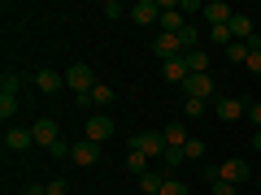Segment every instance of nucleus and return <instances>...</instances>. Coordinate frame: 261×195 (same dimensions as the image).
Wrapping results in <instances>:
<instances>
[{
    "label": "nucleus",
    "instance_id": "obj_6",
    "mask_svg": "<svg viewBox=\"0 0 261 195\" xmlns=\"http://www.w3.org/2000/svg\"><path fill=\"white\" fill-rule=\"evenodd\" d=\"M214 109H218V121H240V117H248V104H244L240 95H222V100H214Z\"/></svg>",
    "mask_w": 261,
    "mask_h": 195
},
{
    "label": "nucleus",
    "instance_id": "obj_3",
    "mask_svg": "<svg viewBox=\"0 0 261 195\" xmlns=\"http://www.w3.org/2000/svg\"><path fill=\"white\" fill-rule=\"evenodd\" d=\"M130 152H144V156H166V135L161 130H144V135H135L130 139Z\"/></svg>",
    "mask_w": 261,
    "mask_h": 195
},
{
    "label": "nucleus",
    "instance_id": "obj_10",
    "mask_svg": "<svg viewBox=\"0 0 261 195\" xmlns=\"http://www.w3.org/2000/svg\"><path fill=\"white\" fill-rule=\"evenodd\" d=\"M31 143H35L31 130H22V126H9V130H5V148H9V152H27Z\"/></svg>",
    "mask_w": 261,
    "mask_h": 195
},
{
    "label": "nucleus",
    "instance_id": "obj_9",
    "mask_svg": "<svg viewBox=\"0 0 261 195\" xmlns=\"http://www.w3.org/2000/svg\"><path fill=\"white\" fill-rule=\"evenodd\" d=\"M231 18H235V9L222 5V0H209V5H205V22H209V26H226Z\"/></svg>",
    "mask_w": 261,
    "mask_h": 195
},
{
    "label": "nucleus",
    "instance_id": "obj_7",
    "mask_svg": "<svg viewBox=\"0 0 261 195\" xmlns=\"http://www.w3.org/2000/svg\"><path fill=\"white\" fill-rule=\"evenodd\" d=\"M183 95H192V100H214V78L209 74H187Z\"/></svg>",
    "mask_w": 261,
    "mask_h": 195
},
{
    "label": "nucleus",
    "instance_id": "obj_18",
    "mask_svg": "<svg viewBox=\"0 0 261 195\" xmlns=\"http://www.w3.org/2000/svg\"><path fill=\"white\" fill-rule=\"evenodd\" d=\"M183 61H187V70H192V74H205V70H209V52H200V48H192Z\"/></svg>",
    "mask_w": 261,
    "mask_h": 195
},
{
    "label": "nucleus",
    "instance_id": "obj_40",
    "mask_svg": "<svg viewBox=\"0 0 261 195\" xmlns=\"http://www.w3.org/2000/svg\"><path fill=\"white\" fill-rule=\"evenodd\" d=\"M257 195H261V191H257Z\"/></svg>",
    "mask_w": 261,
    "mask_h": 195
},
{
    "label": "nucleus",
    "instance_id": "obj_36",
    "mask_svg": "<svg viewBox=\"0 0 261 195\" xmlns=\"http://www.w3.org/2000/svg\"><path fill=\"white\" fill-rule=\"evenodd\" d=\"M48 195H70V186L65 182H48Z\"/></svg>",
    "mask_w": 261,
    "mask_h": 195
},
{
    "label": "nucleus",
    "instance_id": "obj_27",
    "mask_svg": "<svg viewBox=\"0 0 261 195\" xmlns=\"http://www.w3.org/2000/svg\"><path fill=\"white\" fill-rule=\"evenodd\" d=\"M157 195H187V186L178 182V178H166V182H161V191Z\"/></svg>",
    "mask_w": 261,
    "mask_h": 195
},
{
    "label": "nucleus",
    "instance_id": "obj_15",
    "mask_svg": "<svg viewBox=\"0 0 261 195\" xmlns=\"http://www.w3.org/2000/svg\"><path fill=\"white\" fill-rule=\"evenodd\" d=\"M161 74H166V83H187L192 70H187V61L178 56V61H166V65H161Z\"/></svg>",
    "mask_w": 261,
    "mask_h": 195
},
{
    "label": "nucleus",
    "instance_id": "obj_33",
    "mask_svg": "<svg viewBox=\"0 0 261 195\" xmlns=\"http://www.w3.org/2000/svg\"><path fill=\"white\" fill-rule=\"evenodd\" d=\"M244 65H248L252 74H261V48H252V52H248V61H244Z\"/></svg>",
    "mask_w": 261,
    "mask_h": 195
},
{
    "label": "nucleus",
    "instance_id": "obj_38",
    "mask_svg": "<svg viewBox=\"0 0 261 195\" xmlns=\"http://www.w3.org/2000/svg\"><path fill=\"white\" fill-rule=\"evenodd\" d=\"M252 152H261V130H257V135H252Z\"/></svg>",
    "mask_w": 261,
    "mask_h": 195
},
{
    "label": "nucleus",
    "instance_id": "obj_2",
    "mask_svg": "<svg viewBox=\"0 0 261 195\" xmlns=\"http://www.w3.org/2000/svg\"><path fill=\"white\" fill-rule=\"evenodd\" d=\"M65 87H70L74 95H92V87H96V74H92V65L74 61L70 70H65Z\"/></svg>",
    "mask_w": 261,
    "mask_h": 195
},
{
    "label": "nucleus",
    "instance_id": "obj_39",
    "mask_svg": "<svg viewBox=\"0 0 261 195\" xmlns=\"http://www.w3.org/2000/svg\"><path fill=\"white\" fill-rule=\"evenodd\" d=\"M252 186H257V191H261V178H252Z\"/></svg>",
    "mask_w": 261,
    "mask_h": 195
},
{
    "label": "nucleus",
    "instance_id": "obj_29",
    "mask_svg": "<svg viewBox=\"0 0 261 195\" xmlns=\"http://www.w3.org/2000/svg\"><path fill=\"white\" fill-rule=\"evenodd\" d=\"M18 74H13V70H5V78H0V91H13V95H18Z\"/></svg>",
    "mask_w": 261,
    "mask_h": 195
},
{
    "label": "nucleus",
    "instance_id": "obj_21",
    "mask_svg": "<svg viewBox=\"0 0 261 195\" xmlns=\"http://www.w3.org/2000/svg\"><path fill=\"white\" fill-rule=\"evenodd\" d=\"M209 39L222 44V48H231V44H235V39H231V22H226V26H209Z\"/></svg>",
    "mask_w": 261,
    "mask_h": 195
},
{
    "label": "nucleus",
    "instance_id": "obj_8",
    "mask_svg": "<svg viewBox=\"0 0 261 195\" xmlns=\"http://www.w3.org/2000/svg\"><path fill=\"white\" fill-rule=\"evenodd\" d=\"M130 22H135V26L161 22V5H157V0H135V5H130Z\"/></svg>",
    "mask_w": 261,
    "mask_h": 195
},
{
    "label": "nucleus",
    "instance_id": "obj_34",
    "mask_svg": "<svg viewBox=\"0 0 261 195\" xmlns=\"http://www.w3.org/2000/svg\"><path fill=\"white\" fill-rule=\"evenodd\" d=\"M178 160H187L183 148H166V165H178Z\"/></svg>",
    "mask_w": 261,
    "mask_h": 195
},
{
    "label": "nucleus",
    "instance_id": "obj_13",
    "mask_svg": "<svg viewBox=\"0 0 261 195\" xmlns=\"http://www.w3.org/2000/svg\"><path fill=\"white\" fill-rule=\"evenodd\" d=\"M252 35H257V30H252V18H248V13H235V18H231V39H235V44H248Z\"/></svg>",
    "mask_w": 261,
    "mask_h": 195
},
{
    "label": "nucleus",
    "instance_id": "obj_26",
    "mask_svg": "<svg viewBox=\"0 0 261 195\" xmlns=\"http://www.w3.org/2000/svg\"><path fill=\"white\" fill-rule=\"evenodd\" d=\"M183 156L187 160H200V156H205V143H200V139H187L183 143Z\"/></svg>",
    "mask_w": 261,
    "mask_h": 195
},
{
    "label": "nucleus",
    "instance_id": "obj_11",
    "mask_svg": "<svg viewBox=\"0 0 261 195\" xmlns=\"http://www.w3.org/2000/svg\"><path fill=\"white\" fill-rule=\"evenodd\" d=\"M70 156H74V165H96V160H100V143H92V139H79Z\"/></svg>",
    "mask_w": 261,
    "mask_h": 195
},
{
    "label": "nucleus",
    "instance_id": "obj_31",
    "mask_svg": "<svg viewBox=\"0 0 261 195\" xmlns=\"http://www.w3.org/2000/svg\"><path fill=\"white\" fill-rule=\"evenodd\" d=\"M178 39H183V48H187V52H192V48H196V26H192V22H187V26H183V35H178Z\"/></svg>",
    "mask_w": 261,
    "mask_h": 195
},
{
    "label": "nucleus",
    "instance_id": "obj_25",
    "mask_svg": "<svg viewBox=\"0 0 261 195\" xmlns=\"http://www.w3.org/2000/svg\"><path fill=\"white\" fill-rule=\"evenodd\" d=\"M205 109H209V100H192V95H183V113H187V117H200Z\"/></svg>",
    "mask_w": 261,
    "mask_h": 195
},
{
    "label": "nucleus",
    "instance_id": "obj_4",
    "mask_svg": "<svg viewBox=\"0 0 261 195\" xmlns=\"http://www.w3.org/2000/svg\"><path fill=\"white\" fill-rule=\"evenodd\" d=\"M31 135H35V143H39L44 152H53L57 143H61V130H57V121H53V117H39L35 126H31Z\"/></svg>",
    "mask_w": 261,
    "mask_h": 195
},
{
    "label": "nucleus",
    "instance_id": "obj_23",
    "mask_svg": "<svg viewBox=\"0 0 261 195\" xmlns=\"http://www.w3.org/2000/svg\"><path fill=\"white\" fill-rule=\"evenodd\" d=\"M105 18H113V22H118V18H130V9L122 5V0H105Z\"/></svg>",
    "mask_w": 261,
    "mask_h": 195
},
{
    "label": "nucleus",
    "instance_id": "obj_20",
    "mask_svg": "<svg viewBox=\"0 0 261 195\" xmlns=\"http://www.w3.org/2000/svg\"><path fill=\"white\" fill-rule=\"evenodd\" d=\"M126 169H130V174H148V156H144V152H130V156H126Z\"/></svg>",
    "mask_w": 261,
    "mask_h": 195
},
{
    "label": "nucleus",
    "instance_id": "obj_12",
    "mask_svg": "<svg viewBox=\"0 0 261 195\" xmlns=\"http://www.w3.org/2000/svg\"><path fill=\"white\" fill-rule=\"evenodd\" d=\"M87 139L92 143L113 139V117H87Z\"/></svg>",
    "mask_w": 261,
    "mask_h": 195
},
{
    "label": "nucleus",
    "instance_id": "obj_24",
    "mask_svg": "<svg viewBox=\"0 0 261 195\" xmlns=\"http://www.w3.org/2000/svg\"><path fill=\"white\" fill-rule=\"evenodd\" d=\"M18 113V95L13 91H0V117H13Z\"/></svg>",
    "mask_w": 261,
    "mask_h": 195
},
{
    "label": "nucleus",
    "instance_id": "obj_5",
    "mask_svg": "<svg viewBox=\"0 0 261 195\" xmlns=\"http://www.w3.org/2000/svg\"><path fill=\"white\" fill-rule=\"evenodd\" d=\"M152 52L161 56V65L166 61H178V56H187V48H183V39L178 35H157L152 39Z\"/></svg>",
    "mask_w": 261,
    "mask_h": 195
},
{
    "label": "nucleus",
    "instance_id": "obj_37",
    "mask_svg": "<svg viewBox=\"0 0 261 195\" xmlns=\"http://www.w3.org/2000/svg\"><path fill=\"white\" fill-rule=\"evenodd\" d=\"M22 195H48V186H27Z\"/></svg>",
    "mask_w": 261,
    "mask_h": 195
},
{
    "label": "nucleus",
    "instance_id": "obj_22",
    "mask_svg": "<svg viewBox=\"0 0 261 195\" xmlns=\"http://www.w3.org/2000/svg\"><path fill=\"white\" fill-rule=\"evenodd\" d=\"M92 104H113V87L109 83H96L92 87Z\"/></svg>",
    "mask_w": 261,
    "mask_h": 195
},
{
    "label": "nucleus",
    "instance_id": "obj_32",
    "mask_svg": "<svg viewBox=\"0 0 261 195\" xmlns=\"http://www.w3.org/2000/svg\"><path fill=\"white\" fill-rule=\"evenodd\" d=\"M178 13H205V5L200 0H178Z\"/></svg>",
    "mask_w": 261,
    "mask_h": 195
},
{
    "label": "nucleus",
    "instance_id": "obj_16",
    "mask_svg": "<svg viewBox=\"0 0 261 195\" xmlns=\"http://www.w3.org/2000/svg\"><path fill=\"white\" fill-rule=\"evenodd\" d=\"M183 26H187V22H183V13H178V9L161 13V35H183Z\"/></svg>",
    "mask_w": 261,
    "mask_h": 195
},
{
    "label": "nucleus",
    "instance_id": "obj_19",
    "mask_svg": "<svg viewBox=\"0 0 261 195\" xmlns=\"http://www.w3.org/2000/svg\"><path fill=\"white\" fill-rule=\"evenodd\" d=\"M161 182H166V174H152V169H148V174L140 178V186H144V195H157V191H161Z\"/></svg>",
    "mask_w": 261,
    "mask_h": 195
},
{
    "label": "nucleus",
    "instance_id": "obj_14",
    "mask_svg": "<svg viewBox=\"0 0 261 195\" xmlns=\"http://www.w3.org/2000/svg\"><path fill=\"white\" fill-rule=\"evenodd\" d=\"M35 87H39L44 95H53V91H61V87H65V74H57V70H39V74H35Z\"/></svg>",
    "mask_w": 261,
    "mask_h": 195
},
{
    "label": "nucleus",
    "instance_id": "obj_1",
    "mask_svg": "<svg viewBox=\"0 0 261 195\" xmlns=\"http://www.w3.org/2000/svg\"><path fill=\"white\" fill-rule=\"evenodd\" d=\"M209 178H222V182H231V186H248L252 182V169H248V160L231 156V160H222L218 169H209Z\"/></svg>",
    "mask_w": 261,
    "mask_h": 195
},
{
    "label": "nucleus",
    "instance_id": "obj_30",
    "mask_svg": "<svg viewBox=\"0 0 261 195\" xmlns=\"http://www.w3.org/2000/svg\"><path fill=\"white\" fill-rule=\"evenodd\" d=\"M209 182H214V195H240V186L222 182V178H209Z\"/></svg>",
    "mask_w": 261,
    "mask_h": 195
},
{
    "label": "nucleus",
    "instance_id": "obj_28",
    "mask_svg": "<svg viewBox=\"0 0 261 195\" xmlns=\"http://www.w3.org/2000/svg\"><path fill=\"white\" fill-rule=\"evenodd\" d=\"M226 61H248V44H231V48H226Z\"/></svg>",
    "mask_w": 261,
    "mask_h": 195
},
{
    "label": "nucleus",
    "instance_id": "obj_35",
    "mask_svg": "<svg viewBox=\"0 0 261 195\" xmlns=\"http://www.w3.org/2000/svg\"><path fill=\"white\" fill-rule=\"evenodd\" d=\"M248 117H252V126L261 130V100H257V104H248Z\"/></svg>",
    "mask_w": 261,
    "mask_h": 195
},
{
    "label": "nucleus",
    "instance_id": "obj_17",
    "mask_svg": "<svg viewBox=\"0 0 261 195\" xmlns=\"http://www.w3.org/2000/svg\"><path fill=\"white\" fill-rule=\"evenodd\" d=\"M161 135H166V148H183V143H187V130H183V121H170V126L161 130Z\"/></svg>",
    "mask_w": 261,
    "mask_h": 195
}]
</instances>
